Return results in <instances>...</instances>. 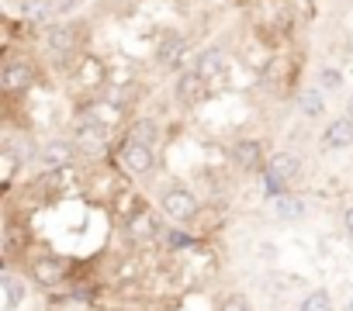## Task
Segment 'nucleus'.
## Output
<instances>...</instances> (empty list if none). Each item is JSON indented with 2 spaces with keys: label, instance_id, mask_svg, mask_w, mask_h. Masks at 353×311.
I'll list each match as a JSON object with an SVG mask.
<instances>
[{
  "label": "nucleus",
  "instance_id": "obj_1",
  "mask_svg": "<svg viewBox=\"0 0 353 311\" xmlns=\"http://www.w3.org/2000/svg\"><path fill=\"white\" fill-rule=\"evenodd\" d=\"M163 211H166L173 222H188V218H194L198 201H194V194H191V191L173 187V191H166V194H163Z\"/></svg>",
  "mask_w": 353,
  "mask_h": 311
},
{
  "label": "nucleus",
  "instance_id": "obj_2",
  "mask_svg": "<svg viewBox=\"0 0 353 311\" xmlns=\"http://www.w3.org/2000/svg\"><path fill=\"white\" fill-rule=\"evenodd\" d=\"M121 163H125L128 173H149L152 170V149H149V142L128 138L121 145Z\"/></svg>",
  "mask_w": 353,
  "mask_h": 311
},
{
  "label": "nucleus",
  "instance_id": "obj_3",
  "mask_svg": "<svg viewBox=\"0 0 353 311\" xmlns=\"http://www.w3.org/2000/svg\"><path fill=\"white\" fill-rule=\"evenodd\" d=\"M32 83V66L25 63V59H11V63H4V69H0V87L4 90H25Z\"/></svg>",
  "mask_w": 353,
  "mask_h": 311
},
{
  "label": "nucleus",
  "instance_id": "obj_4",
  "mask_svg": "<svg viewBox=\"0 0 353 311\" xmlns=\"http://www.w3.org/2000/svg\"><path fill=\"white\" fill-rule=\"evenodd\" d=\"M298 170H301L298 156H291V152H277L274 160H270V170H267V184H270V191H274L281 180H291V177H298Z\"/></svg>",
  "mask_w": 353,
  "mask_h": 311
},
{
  "label": "nucleus",
  "instance_id": "obj_5",
  "mask_svg": "<svg viewBox=\"0 0 353 311\" xmlns=\"http://www.w3.org/2000/svg\"><path fill=\"white\" fill-rule=\"evenodd\" d=\"M322 142H325L329 149H350V145H353V118H339V121H332V125L325 128Z\"/></svg>",
  "mask_w": 353,
  "mask_h": 311
},
{
  "label": "nucleus",
  "instance_id": "obj_6",
  "mask_svg": "<svg viewBox=\"0 0 353 311\" xmlns=\"http://www.w3.org/2000/svg\"><path fill=\"white\" fill-rule=\"evenodd\" d=\"M32 277H35L39 283L52 287V283L63 277V266H59V259H52V256H42V259H35V266H32Z\"/></svg>",
  "mask_w": 353,
  "mask_h": 311
},
{
  "label": "nucleus",
  "instance_id": "obj_7",
  "mask_svg": "<svg viewBox=\"0 0 353 311\" xmlns=\"http://www.w3.org/2000/svg\"><path fill=\"white\" fill-rule=\"evenodd\" d=\"M225 69V56L219 52V49H205L201 56H198V73L205 76V80H212V76H219Z\"/></svg>",
  "mask_w": 353,
  "mask_h": 311
},
{
  "label": "nucleus",
  "instance_id": "obj_8",
  "mask_svg": "<svg viewBox=\"0 0 353 311\" xmlns=\"http://www.w3.org/2000/svg\"><path fill=\"white\" fill-rule=\"evenodd\" d=\"M42 156H46V163H49V167H66V163L73 160V145L59 138V142H49Z\"/></svg>",
  "mask_w": 353,
  "mask_h": 311
},
{
  "label": "nucleus",
  "instance_id": "obj_9",
  "mask_svg": "<svg viewBox=\"0 0 353 311\" xmlns=\"http://www.w3.org/2000/svg\"><path fill=\"white\" fill-rule=\"evenodd\" d=\"M0 287H4V297H8V308H18L25 301V280L14 277V273H4L0 277Z\"/></svg>",
  "mask_w": 353,
  "mask_h": 311
},
{
  "label": "nucleus",
  "instance_id": "obj_10",
  "mask_svg": "<svg viewBox=\"0 0 353 311\" xmlns=\"http://www.w3.org/2000/svg\"><path fill=\"white\" fill-rule=\"evenodd\" d=\"M181 56H184V39L170 35V39L159 45V59H163L166 66H176V63H181Z\"/></svg>",
  "mask_w": 353,
  "mask_h": 311
},
{
  "label": "nucleus",
  "instance_id": "obj_11",
  "mask_svg": "<svg viewBox=\"0 0 353 311\" xmlns=\"http://www.w3.org/2000/svg\"><path fill=\"white\" fill-rule=\"evenodd\" d=\"M176 90H181V97H188V100H191V97H198V94L205 90V76H201L198 69H191V73H184V76H181Z\"/></svg>",
  "mask_w": 353,
  "mask_h": 311
},
{
  "label": "nucleus",
  "instance_id": "obj_12",
  "mask_svg": "<svg viewBox=\"0 0 353 311\" xmlns=\"http://www.w3.org/2000/svg\"><path fill=\"white\" fill-rule=\"evenodd\" d=\"M298 107H301L308 118H322V111H325V104H322V94H319V90H305V94L298 97Z\"/></svg>",
  "mask_w": 353,
  "mask_h": 311
},
{
  "label": "nucleus",
  "instance_id": "obj_13",
  "mask_svg": "<svg viewBox=\"0 0 353 311\" xmlns=\"http://www.w3.org/2000/svg\"><path fill=\"white\" fill-rule=\"evenodd\" d=\"M301 311H332V297H329V290H312V294H305V301H301Z\"/></svg>",
  "mask_w": 353,
  "mask_h": 311
},
{
  "label": "nucleus",
  "instance_id": "obj_14",
  "mask_svg": "<svg viewBox=\"0 0 353 311\" xmlns=\"http://www.w3.org/2000/svg\"><path fill=\"white\" fill-rule=\"evenodd\" d=\"M236 160H239L243 167H256V163H260V145H256V142H239V145H236Z\"/></svg>",
  "mask_w": 353,
  "mask_h": 311
},
{
  "label": "nucleus",
  "instance_id": "obj_15",
  "mask_svg": "<svg viewBox=\"0 0 353 311\" xmlns=\"http://www.w3.org/2000/svg\"><path fill=\"white\" fill-rule=\"evenodd\" d=\"M301 211H305V208H301L294 197H277V201H274V215H277V218H298Z\"/></svg>",
  "mask_w": 353,
  "mask_h": 311
},
{
  "label": "nucleus",
  "instance_id": "obj_16",
  "mask_svg": "<svg viewBox=\"0 0 353 311\" xmlns=\"http://www.w3.org/2000/svg\"><path fill=\"white\" fill-rule=\"evenodd\" d=\"M319 87H322V90H339V87H343V73L332 69V66H325V69L319 73Z\"/></svg>",
  "mask_w": 353,
  "mask_h": 311
},
{
  "label": "nucleus",
  "instance_id": "obj_17",
  "mask_svg": "<svg viewBox=\"0 0 353 311\" xmlns=\"http://www.w3.org/2000/svg\"><path fill=\"white\" fill-rule=\"evenodd\" d=\"M101 76H104V73H101V66H97L94 59H87V63H83V69H80V80H87V83H101Z\"/></svg>",
  "mask_w": 353,
  "mask_h": 311
},
{
  "label": "nucleus",
  "instance_id": "obj_18",
  "mask_svg": "<svg viewBox=\"0 0 353 311\" xmlns=\"http://www.w3.org/2000/svg\"><path fill=\"white\" fill-rule=\"evenodd\" d=\"M219 311H250V301L236 294V297H229V301H222V308H219Z\"/></svg>",
  "mask_w": 353,
  "mask_h": 311
},
{
  "label": "nucleus",
  "instance_id": "obj_19",
  "mask_svg": "<svg viewBox=\"0 0 353 311\" xmlns=\"http://www.w3.org/2000/svg\"><path fill=\"white\" fill-rule=\"evenodd\" d=\"M132 138H139V142H152V138H156V131H152V125H135Z\"/></svg>",
  "mask_w": 353,
  "mask_h": 311
},
{
  "label": "nucleus",
  "instance_id": "obj_20",
  "mask_svg": "<svg viewBox=\"0 0 353 311\" xmlns=\"http://www.w3.org/2000/svg\"><path fill=\"white\" fill-rule=\"evenodd\" d=\"M343 225H346V232L353 235V204L346 208V215H343Z\"/></svg>",
  "mask_w": 353,
  "mask_h": 311
},
{
  "label": "nucleus",
  "instance_id": "obj_21",
  "mask_svg": "<svg viewBox=\"0 0 353 311\" xmlns=\"http://www.w3.org/2000/svg\"><path fill=\"white\" fill-rule=\"evenodd\" d=\"M346 311H353V297H350V308H346Z\"/></svg>",
  "mask_w": 353,
  "mask_h": 311
}]
</instances>
